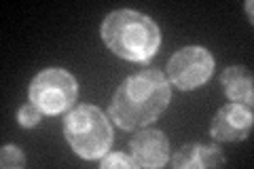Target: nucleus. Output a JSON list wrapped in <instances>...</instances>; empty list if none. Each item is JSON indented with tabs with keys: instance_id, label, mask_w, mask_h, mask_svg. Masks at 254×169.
<instances>
[{
	"instance_id": "f257e3e1",
	"label": "nucleus",
	"mask_w": 254,
	"mask_h": 169,
	"mask_svg": "<svg viewBox=\"0 0 254 169\" xmlns=\"http://www.w3.org/2000/svg\"><path fill=\"white\" fill-rule=\"evenodd\" d=\"M172 98L168 78L159 70H140L127 76L110 102V116L121 129H140L157 120Z\"/></svg>"
},
{
	"instance_id": "f03ea898",
	"label": "nucleus",
	"mask_w": 254,
	"mask_h": 169,
	"mask_svg": "<svg viewBox=\"0 0 254 169\" xmlns=\"http://www.w3.org/2000/svg\"><path fill=\"white\" fill-rule=\"evenodd\" d=\"M102 38L119 57L129 61H148L159 49L161 32L148 15L131 9H119L106 15L102 23Z\"/></svg>"
},
{
	"instance_id": "7ed1b4c3",
	"label": "nucleus",
	"mask_w": 254,
	"mask_h": 169,
	"mask_svg": "<svg viewBox=\"0 0 254 169\" xmlns=\"http://www.w3.org/2000/svg\"><path fill=\"white\" fill-rule=\"evenodd\" d=\"M64 135L83 159H102L113 144L108 118L95 106H76L64 118Z\"/></svg>"
},
{
	"instance_id": "20e7f679",
	"label": "nucleus",
	"mask_w": 254,
	"mask_h": 169,
	"mask_svg": "<svg viewBox=\"0 0 254 169\" xmlns=\"http://www.w3.org/2000/svg\"><path fill=\"white\" fill-rule=\"evenodd\" d=\"M78 85L70 72L49 68L36 74L30 85V102L43 110V114H60L76 102Z\"/></svg>"
},
{
	"instance_id": "39448f33",
	"label": "nucleus",
	"mask_w": 254,
	"mask_h": 169,
	"mask_svg": "<svg viewBox=\"0 0 254 169\" xmlns=\"http://www.w3.org/2000/svg\"><path fill=\"white\" fill-rule=\"evenodd\" d=\"M214 72V57L203 47H185L168 63V78L178 89L189 91L205 85Z\"/></svg>"
},
{
	"instance_id": "423d86ee",
	"label": "nucleus",
	"mask_w": 254,
	"mask_h": 169,
	"mask_svg": "<svg viewBox=\"0 0 254 169\" xmlns=\"http://www.w3.org/2000/svg\"><path fill=\"white\" fill-rule=\"evenodd\" d=\"M252 131V110L240 102L222 106L210 125L214 140L220 142H240L246 140Z\"/></svg>"
},
{
	"instance_id": "0eeeda50",
	"label": "nucleus",
	"mask_w": 254,
	"mask_h": 169,
	"mask_svg": "<svg viewBox=\"0 0 254 169\" xmlns=\"http://www.w3.org/2000/svg\"><path fill=\"white\" fill-rule=\"evenodd\" d=\"M131 159L138 167H161L170 159V142L157 129L140 131L129 144Z\"/></svg>"
},
{
	"instance_id": "6e6552de",
	"label": "nucleus",
	"mask_w": 254,
	"mask_h": 169,
	"mask_svg": "<svg viewBox=\"0 0 254 169\" xmlns=\"http://www.w3.org/2000/svg\"><path fill=\"white\" fill-rule=\"evenodd\" d=\"M172 165L176 169H205L225 165L222 150L205 144H185L176 155L172 157Z\"/></svg>"
},
{
	"instance_id": "1a4fd4ad",
	"label": "nucleus",
	"mask_w": 254,
	"mask_h": 169,
	"mask_svg": "<svg viewBox=\"0 0 254 169\" xmlns=\"http://www.w3.org/2000/svg\"><path fill=\"white\" fill-rule=\"evenodd\" d=\"M220 83H222V89H225L229 100L246 104V106L252 104L254 87H252V72L248 68H244V66L227 68L220 74Z\"/></svg>"
},
{
	"instance_id": "9d476101",
	"label": "nucleus",
	"mask_w": 254,
	"mask_h": 169,
	"mask_svg": "<svg viewBox=\"0 0 254 169\" xmlns=\"http://www.w3.org/2000/svg\"><path fill=\"white\" fill-rule=\"evenodd\" d=\"M100 165L104 169H133V167H138L136 161L131 159V155L127 157L125 152H110V155L106 152V155L102 157Z\"/></svg>"
},
{
	"instance_id": "9b49d317",
	"label": "nucleus",
	"mask_w": 254,
	"mask_h": 169,
	"mask_svg": "<svg viewBox=\"0 0 254 169\" xmlns=\"http://www.w3.org/2000/svg\"><path fill=\"white\" fill-rule=\"evenodd\" d=\"M0 165L4 169H13V167H23L26 165V157L17 146H2L0 150Z\"/></svg>"
},
{
	"instance_id": "f8f14e48",
	"label": "nucleus",
	"mask_w": 254,
	"mask_h": 169,
	"mask_svg": "<svg viewBox=\"0 0 254 169\" xmlns=\"http://www.w3.org/2000/svg\"><path fill=\"white\" fill-rule=\"evenodd\" d=\"M43 118V110L36 104H26L19 110V125L21 127H34L38 120Z\"/></svg>"
}]
</instances>
